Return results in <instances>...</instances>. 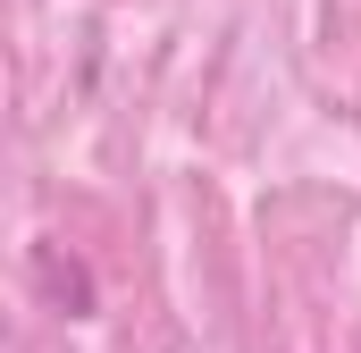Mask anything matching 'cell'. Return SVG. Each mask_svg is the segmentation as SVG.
Instances as JSON below:
<instances>
[{"mask_svg":"<svg viewBox=\"0 0 361 353\" xmlns=\"http://www.w3.org/2000/svg\"><path fill=\"white\" fill-rule=\"evenodd\" d=\"M34 286H42V303L51 311H68V320H92V269L68 253V244H34Z\"/></svg>","mask_w":361,"mask_h":353,"instance_id":"cell-1","label":"cell"}]
</instances>
